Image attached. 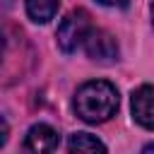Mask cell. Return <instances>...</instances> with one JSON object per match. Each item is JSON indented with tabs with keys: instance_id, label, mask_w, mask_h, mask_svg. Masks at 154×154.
<instances>
[{
	"instance_id": "cell-1",
	"label": "cell",
	"mask_w": 154,
	"mask_h": 154,
	"mask_svg": "<svg viewBox=\"0 0 154 154\" xmlns=\"http://www.w3.org/2000/svg\"><path fill=\"white\" fill-rule=\"evenodd\" d=\"M118 89L106 82V79H89L84 82L72 99V108L77 113V118H82L84 123H106L111 116H116L118 111Z\"/></svg>"
},
{
	"instance_id": "cell-2",
	"label": "cell",
	"mask_w": 154,
	"mask_h": 154,
	"mask_svg": "<svg viewBox=\"0 0 154 154\" xmlns=\"http://www.w3.org/2000/svg\"><path fill=\"white\" fill-rule=\"evenodd\" d=\"M89 29H91V17H89V12L82 10V7L70 10V12L60 19L58 31H55L58 48H60L63 53H75V51L82 46V41H84V36L89 34Z\"/></svg>"
},
{
	"instance_id": "cell-3",
	"label": "cell",
	"mask_w": 154,
	"mask_h": 154,
	"mask_svg": "<svg viewBox=\"0 0 154 154\" xmlns=\"http://www.w3.org/2000/svg\"><path fill=\"white\" fill-rule=\"evenodd\" d=\"M87 55L96 63H113L118 60V41L106 31V29H89V34L82 41Z\"/></svg>"
},
{
	"instance_id": "cell-4",
	"label": "cell",
	"mask_w": 154,
	"mask_h": 154,
	"mask_svg": "<svg viewBox=\"0 0 154 154\" xmlns=\"http://www.w3.org/2000/svg\"><path fill=\"white\" fill-rule=\"evenodd\" d=\"M58 144H60V135L48 123H36L26 130V137H24L26 152H55Z\"/></svg>"
},
{
	"instance_id": "cell-5",
	"label": "cell",
	"mask_w": 154,
	"mask_h": 154,
	"mask_svg": "<svg viewBox=\"0 0 154 154\" xmlns=\"http://www.w3.org/2000/svg\"><path fill=\"white\" fill-rule=\"evenodd\" d=\"M154 89L149 84H142L140 89L132 91V99H130V106H132V118L137 125H142L144 130H152L154 128Z\"/></svg>"
},
{
	"instance_id": "cell-6",
	"label": "cell",
	"mask_w": 154,
	"mask_h": 154,
	"mask_svg": "<svg viewBox=\"0 0 154 154\" xmlns=\"http://www.w3.org/2000/svg\"><path fill=\"white\" fill-rule=\"evenodd\" d=\"M24 7H26V14L31 22L36 24H46L55 17L58 12V0H24Z\"/></svg>"
},
{
	"instance_id": "cell-7",
	"label": "cell",
	"mask_w": 154,
	"mask_h": 154,
	"mask_svg": "<svg viewBox=\"0 0 154 154\" xmlns=\"http://www.w3.org/2000/svg\"><path fill=\"white\" fill-rule=\"evenodd\" d=\"M67 149L70 152H106V144L89 132H75L67 140Z\"/></svg>"
},
{
	"instance_id": "cell-8",
	"label": "cell",
	"mask_w": 154,
	"mask_h": 154,
	"mask_svg": "<svg viewBox=\"0 0 154 154\" xmlns=\"http://www.w3.org/2000/svg\"><path fill=\"white\" fill-rule=\"evenodd\" d=\"M7 137H10V125H7V120L0 116V147L7 142Z\"/></svg>"
},
{
	"instance_id": "cell-9",
	"label": "cell",
	"mask_w": 154,
	"mask_h": 154,
	"mask_svg": "<svg viewBox=\"0 0 154 154\" xmlns=\"http://www.w3.org/2000/svg\"><path fill=\"white\" fill-rule=\"evenodd\" d=\"M96 2H101L106 7H128L130 5V0H96Z\"/></svg>"
}]
</instances>
